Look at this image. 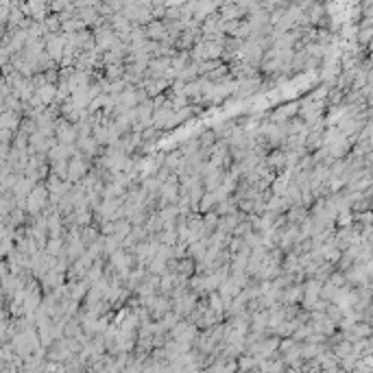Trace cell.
I'll list each match as a JSON object with an SVG mask.
<instances>
[{
  "label": "cell",
  "instance_id": "6da1fadb",
  "mask_svg": "<svg viewBox=\"0 0 373 373\" xmlns=\"http://www.w3.org/2000/svg\"><path fill=\"white\" fill-rule=\"evenodd\" d=\"M44 203H46V190L44 188H35L28 192L26 196V210L33 212V214H38V212L44 208Z\"/></svg>",
  "mask_w": 373,
  "mask_h": 373
},
{
  "label": "cell",
  "instance_id": "7a4b0ae2",
  "mask_svg": "<svg viewBox=\"0 0 373 373\" xmlns=\"http://www.w3.org/2000/svg\"><path fill=\"white\" fill-rule=\"evenodd\" d=\"M57 138L68 146L72 140L77 138V131H75V127H72L70 122H65V120H59V124H57Z\"/></svg>",
  "mask_w": 373,
  "mask_h": 373
},
{
  "label": "cell",
  "instance_id": "3957f363",
  "mask_svg": "<svg viewBox=\"0 0 373 373\" xmlns=\"http://www.w3.org/2000/svg\"><path fill=\"white\" fill-rule=\"evenodd\" d=\"M85 173H87V164L81 157H72L68 162V177L70 179H81Z\"/></svg>",
  "mask_w": 373,
  "mask_h": 373
},
{
  "label": "cell",
  "instance_id": "277c9868",
  "mask_svg": "<svg viewBox=\"0 0 373 373\" xmlns=\"http://www.w3.org/2000/svg\"><path fill=\"white\" fill-rule=\"evenodd\" d=\"M146 35H149L151 40H166V31H164V26L162 24H157V22H151L149 24V28H146Z\"/></svg>",
  "mask_w": 373,
  "mask_h": 373
},
{
  "label": "cell",
  "instance_id": "5b68a950",
  "mask_svg": "<svg viewBox=\"0 0 373 373\" xmlns=\"http://www.w3.org/2000/svg\"><path fill=\"white\" fill-rule=\"evenodd\" d=\"M284 164H286V155H284V153H275V155H270V159H268V166H273V168L284 166Z\"/></svg>",
  "mask_w": 373,
  "mask_h": 373
}]
</instances>
